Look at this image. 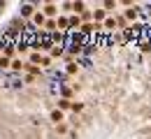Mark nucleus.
<instances>
[{"label": "nucleus", "instance_id": "1", "mask_svg": "<svg viewBox=\"0 0 151 139\" xmlns=\"http://www.w3.org/2000/svg\"><path fill=\"white\" fill-rule=\"evenodd\" d=\"M98 28H100L98 23H84V26H81V33L88 35V33H93V30H98Z\"/></svg>", "mask_w": 151, "mask_h": 139}, {"label": "nucleus", "instance_id": "2", "mask_svg": "<svg viewBox=\"0 0 151 139\" xmlns=\"http://www.w3.org/2000/svg\"><path fill=\"white\" fill-rule=\"evenodd\" d=\"M44 12H47L49 16H54V14H56L58 9H56V5H47V7H44Z\"/></svg>", "mask_w": 151, "mask_h": 139}, {"label": "nucleus", "instance_id": "3", "mask_svg": "<svg viewBox=\"0 0 151 139\" xmlns=\"http://www.w3.org/2000/svg\"><path fill=\"white\" fill-rule=\"evenodd\" d=\"M30 12H33V5H23V7H21V14H26V16H28Z\"/></svg>", "mask_w": 151, "mask_h": 139}, {"label": "nucleus", "instance_id": "4", "mask_svg": "<svg viewBox=\"0 0 151 139\" xmlns=\"http://www.w3.org/2000/svg\"><path fill=\"white\" fill-rule=\"evenodd\" d=\"M51 120H63V114H60V111H54V114H51Z\"/></svg>", "mask_w": 151, "mask_h": 139}, {"label": "nucleus", "instance_id": "5", "mask_svg": "<svg viewBox=\"0 0 151 139\" xmlns=\"http://www.w3.org/2000/svg\"><path fill=\"white\" fill-rule=\"evenodd\" d=\"M100 19H105V12H102V9H95V23Z\"/></svg>", "mask_w": 151, "mask_h": 139}, {"label": "nucleus", "instance_id": "6", "mask_svg": "<svg viewBox=\"0 0 151 139\" xmlns=\"http://www.w3.org/2000/svg\"><path fill=\"white\" fill-rule=\"evenodd\" d=\"M33 19H35V23H37V26H42V23H44V16H42V14H35Z\"/></svg>", "mask_w": 151, "mask_h": 139}, {"label": "nucleus", "instance_id": "7", "mask_svg": "<svg viewBox=\"0 0 151 139\" xmlns=\"http://www.w3.org/2000/svg\"><path fill=\"white\" fill-rule=\"evenodd\" d=\"M58 107H60V109H68V107H70V102H68V100H60V102H58Z\"/></svg>", "mask_w": 151, "mask_h": 139}, {"label": "nucleus", "instance_id": "8", "mask_svg": "<svg viewBox=\"0 0 151 139\" xmlns=\"http://www.w3.org/2000/svg\"><path fill=\"white\" fill-rule=\"evenodd\" d=\"M72 7H75L77 12H84V2H75V5H72Z\"/></svg>", "mask_w": 151, "mask_h": 139}, {"label": "nucleus", "instance_id": "9", "mask_svg": "<svg viewBox=\"0 0 151 139\" xmlns=\"http://www.w3.org/2000/svg\"><path fill=\"white\" fill-rule=\"evenodd\" d=\"M7 65H9V60L2 56V58H0V70H2V67H7Z\"/></svg>", "mask_w": 151, "mask_h": 139}, {"label": "nucleus", "instance_id": "10", "mask_svg": "<svg viewBox=\"0 0 151 139\" xmlns=\"http://www.w3.org/2000/svg\"><path fill=\"white\" fill-rule=\"evenodd\" d=\"M21 67H23V65H21V60H14V63H12V70H21Z\"/></svg>", "mask_w": 151, "mask_h": 139}, {"label": "nucleus", "instance_id": "11", "mask_svg": "<svg viewBox=\"0 0 151 139\" xmlns=\"http://www.w3.org/2000/svg\"><path fill=\"white\" fill-rule=\"evenodd\" d=\"M68 23H70V21H68V19H60V21H58V26H60L63 30H65V26H68Z\"/></svg>", "mask_w": 151, "mask_h": 139}, {"label": "nucleus", "instance_id": "12", "mask_svg": "<svg viewBox=\"0 0 151 139\" xmlns=\"http://www.w3.org/2000/svg\"><path fill=\"white\" fill-rule=\"evenodd\" d=\"M137 16V9H128V19H135Z\"/></svg>", "mask_w": 151, "mask_h": 139}]
</instances>
